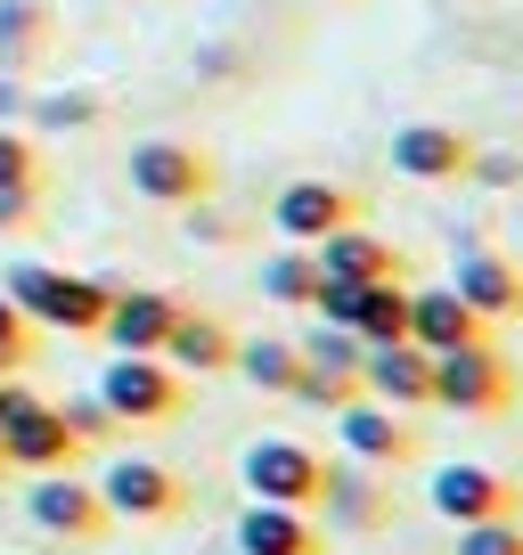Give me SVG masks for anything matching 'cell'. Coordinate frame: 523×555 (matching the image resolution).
<instances>
[{
    "instance_id": "1",
    "label": "cell",
    "mask_w": 523,
    "mask_h": 555,
    "mask_svg": "<svg viewBox=\"0 0 523 555\" xmlns=\"http://www.w3.org/2000/svg\"><path fill=\"white\" fill-rule=\"evenodd\" d=\"M0 295L17 302L34 327H58V335H99L106 295H115V286H99V278H82V270H50V261H17V270L0 278Z\"/></svg>"
},
{
    "instance_id": "2",
    "label": "cell",
    "mask_w": 523,
    "mask_h": 555,
    "mask_svg": "<svg viewBox=\"0 0 523 555\" xmlns=\"http://www.w3.org/2000/svg\"><path fill=\"white\" fill-rule=\"evenodd\" d=\"M515 400V367L507 351L490 344H458V351H434V400L425 409H450V416H499Z\"/></svg>"
},
{
    "instance_id": "3",
    "label": "cell",
    "mask_w": 523,
    "mask_h": 555,
    "mask_svg": "<svg viewBox=\"0 0 523 555\" xmlns=\"http://www.w3.org/2000/svg\"><path fill=\"white\" fill-rule=\"evenodd\" d=\"M238 482H245V499H262V506H319L328 457H319L311 441L262 434V441H245V457H238Z\"/></svg>"
},
{
    "instance_id": "4",
    "label": "cell",
    "mask_w": 523,
    "mask_h": 555,
    "mask_svg": "<svg viewBox=\"0 0 523 555\" xmlns=\"http://www.w3.org/2000/svg\"><path fill=\"white\" fill-rule=\"evenodd\" d=\"M180 384L189 376H173L156 351H115L90 392H99V409L115 416V425H164V416H180Z\"/></svg>"
},
{
    "instance_id": "5",
    "label": "cell",
    "mask_w": 523,
    "mask_h": 555,
    "mask_svg": "<svg viewBox=\"0 0 523 555\" xmlns=\"http://www.w3.org/2000/svg\"><path fill=\"white\" fill-rule=\"evenodd\" d=\"M123 172H131V196H148V205L196 212L213 196V156L196 147V139H140Z\"/></svg>"
},
{
    "instance_id": "6",
    "label": "cell",
    "mask_w": 523,
    "mask_h": 555,
    "mask_svg": "<svg viewBox=\"0 0 523 555\" xmlns=\"http://www.w3.org/2000/svg\"><path fill=\"white\" fill-rule=\"evenodd\" d=\"M90 490H99L106 522H173L189 506V482L164 457H106V474Z\"/></svg>"
},
{
    "instance_id": "7",
    "label": "cell",
    "mask_w": 523,
    "mask_h": 555,
    "mask_svg": "<svg viewBox=\"0 0 523 555\" xmlns=\"http://www.w3.org/2000/svg\"><path fill=\"white\" fill-rule=\"evenodd\" d=\"M0 450H9V466H25V474H58V466H74V457H82V441L66 434L58 400L17 392L9 409H0Z\"/></svg>"
},
{
    "instance_id": "8",
    "label": "cell",
    "mask_w": 523,
    "mask_h": 555,
    "mask_svg": "<svg viewBox=\"0 0 523 555\" xmlns=\"http://www.w3.org/2000/svg\"><path fill=\"white\" fill-rule=\"evenodd\" d=\"M425 506H434L450 531H467V522H490V515H515V482H507L499 466H474V457H458V466H434L425 474Z\"/></svg>"
},
{
    "instance_id": "9",
    "label": "cell",
    "mask_w": 523,
    "mask_h": 555,
    "mask_svg": "<svg viewBox=\"0 0 523 555\" xmlns=\"http://www.w3.org/2000/svg\"><path fill=\"white\" fill-rule=\"evenodd\" d=\"M335 441H344L352 466H377V474L418 466V434L401 425V409H384V400H368V392H352L344 409H335Z\"/></svg>"
},
{
    "instance_id": "10",
    "label": "cell",
    "mask_w": 523,
    "mask_h": 555,
    "mask_svg": "<svg viewBox=\"0 0 523 555\" xmlns=\"http://www.w3.org/2000/svg\"><path fill=\"white\" fill-rule=\"evenodd\" d=\"M25 522H34L41 539L82 547V539L106 531V506H99V490H90L74 466H58V474H34V490H25Z\"/></svg>"
},
{
    "instance_id": "11",
    "label": "cell",
    "mask_w": 523,
    "mask_h": 555,
    "mask_svg": "<svg viewBox=\"0 0 523 555\" xmlns=\"http://www.w3.org/2000/svg\"><path fill=\"white\" fill-rule=\"evenodd\" d=\"M360 221V196L344 189V180H286L279 196H270V229H279L286 245H319L335 237V229Z\"/></svg>"
},
{
    "instance_id": "12",
    "label": "cell",
    "mask_w": 523,
    "mask_h": 555,
    "mask_svg": "<svg viewBox=\"0 0 523 555\" xmlns=\"http://www.w3.org/2000/svg\"><path fill=\"white\" fill-rule=\"evenodd\" d=\"M450 295L467 302L474 319H523V270L490 245L458 237V270H450Z\"/></svg>"
},
{
    "instance_id": "13",
    "label": "cell",
    "mask_w": 523,
    "mask_h": 555,
    "mask_svg": "<svg viewBox=\"0 0 523 555\" xmlns=\"http://www.w3.org/2000/svg\"><path fill=\"white\" fill-rule=\"evenodd\" d=\"M229 547H238V555H328V539H319L311 506H262V499H245L238 522H229Z\"/></svg>"
},
{
    "instance_id": "14",
    "label": "cell",
    "mask_w": 523,
    "mask_h": 555,
    "mask_svg": "<svg viewBox=\"0 0 523 555\" xmlns=\"http://www.w3.org/2000/svg\"><path fill=\"white\" fill-rule=\"evenodd\" d=\"M360 392L384 400V409H425L434 400V360L418 344H360Z\"/></svg>"
},
{
    "instance_id": "15",
    "label": "cell",
    "mask_w": 523,
    "mask_h": 555,
    "mask_svg": "<svg viewBox=\"0 0 523 555\" xmlns=\"http://www.w3.org/2000/svg\"><path fill=\"white\" fill-rule=\"evenodd\" d=\"M467 164H474V139H458L450 122H401L393 131V172L401 180L450 189V180H467Z\"/></svg>"
},
{
    "instance_id": "16",
    "label": "cell",
    "mask_w": 523,
    "mask_h": 555,
    "mask_svg": "<svg viewBox=\"0 0 523 555\" xmlns=\"http://www.w3.org/2000/svg\"><path fill=\"white\" fill-rule=\"evenodd\" d=\"M173 319H180V302L164 295V286H115V295H106L99 335H106L115 351H164Z\"/></svg>"
},
{
    "instance_id": "17",
    "label": "cell",
    "mask_w": 523,
    "mask_h": 555,
    "mask_svg": "<svg viewBox=\"0 0 523 555\" xmlns=\"http://www.w3.org/2000/svg\"><path fill=\"white\" fill-rule=\"evenodd\" d=\"M490 319H474L450 286H409V344L434 360V351H458V344H483Z\"/></svg>"
},
{
    "instance_id": "18",
    "label": "cell",
    "mask_w": 523,
    "mask_h": 555,
    "mask_svg": "<svg viewBox=\"0 0 523 555\" xmlns=\"http://www.w3.org/2000/svg\"><path fill=\"white\" fill-rule=\"evenodd\" d=\"M311 270L328 278V286H368V278H401V254L352 221V229H335V237L311 245Z\"/></svg>"
},
{
    "instance_id": "19",
    "label": "cell",
    "mask_w": 523,
    "mask_h": 555,
    "mask_svg": "<svg viewBox=\"0 0 523 555\" xmlns=\"http://www.w3.org/2000/svg\"><path fill=\"white\" fill-rule=\"evenodd\" d=\"M229 351H238V335H229L213 311H180L156 360L173 367V376H221V367H229Z\"/></svg>"
},
{
    "instance_id": "20",
    "label": "cell",
    "mask_w": 523,
    "mask_h": 555,
    "mask_svg": "<svg viewBox=\"0 0 523 555\" xmlns=\"http://www.w3.org/2000/svg\"><path fill=\"white\" fill-rule=\"evenodd\" d=\"M319 499H328V522H344V531H384V515H393V499L377 490V466H328V482H319Z\"/></svg>"
},
{
    "instance_id": "21",
    "label": "cell",
    "mask_w": 523,
    "mask_h": 555,
    "mask_svg": "<svg viewBox=\"0 0 523 555\" xmlns=\"http://www.w3.org/2000/svg\"><path fill=\"white\" fill-rule=\"evenodd\" d=\"M229 367H238L254 392H295V376H303V351L286 344V335H245L238 351H229Z\"/></svg>"
},
{
    "instance_id": "22",
    "label": "cell",
    "mask_w": 523,
    "mask_h": 555,
    "mask_svg": "<svg viewBox=\"0 0 523 555\" xmlns=\"http://www.w3.org/2000/svg\"><path fill=\"white\" fill-rule=\"evenodd\" d=\"M50 50V0H0V74L34 66Z\"/></svg>"
},
{
    "instance_id": "23",
    "label": "cell",
    "mask_w": 523,
    "mask_h": 555,
    "mask_svg": "<svg viewBox=\"0 0 523 555\" xmlns=\"http://www.w3.org/2000/svg\"><path fill=\"white\" fill-rule=\"evenodd\" d=\"M262 295H270V302H286V311H311V295H319L311 245H279V254L262 261Z\"/></svg>"
},
{
    "instance_id": "24",
    "label": "cell",
    "mask_w": 523,
    "mask_h": 555,
    "mask_svg": "<svg viewBox=\"0 0 523 555\" xmlns=\"http://www.w3.org/2000/svg\"><path fill=\"white\" fill-rule=\"evenodd\" d=\"M25 115L41 131H82V122H99V90H50V99H25Z\"/></svg>"
},
{
    "instance_id": "25",
    "label": "cell",
    "mask_w": 523,
    "mask_h": 555,
    "mask_svg": "<svg viewBox=\"0 0 523 555\" xmlns=\"http://www.w3.org/2000/svg\"><path fill=\"white\" fill-rule=\"evenodd\" d=\"M0 189H41V147L17 122H0Z\"/></svg>"
},
{
    "instance_id": "26",
    "label": "cell",
    "mask_w": 523,
    "mask_h": 555,
    "mask_svg": "<svg viewBox=\"0 0 523 555\" xmlns=\"http://www.w3.org/2000/svg\"><path fill=\"white\" fill-rule=\"evenodd\" d=\"M303 367H344V376H360V335H344V327H328V319H319L311 335H303Z\"/></svg>"
},
{
    "instance_id": "27",
    "label": "cell",
    "mask_w": 523,
    "mask_h": 555,
    "mask_svg": "<svg viewBox=\"0 0 523 555\" xmlns=\"http://www.w3.org/2000/svg\"><path fill=\"white\" fill-rule=\"evenodd\" d=\"M352 392H360V376H344V367H303L286 400H303V409H328V416H335Z\"/></svg>"
},
{
    "instance_id": "28",
    "label": "cell",
    "mask_w": 523,
    "mask_h": 555,
    "mask_svg": "<svg viewBox=\"0 0 523 555\" xmlns=\"http://www.w3.org/2000/svg\"><path fill=\"white\" fill-rule=\"evenodd\" d=\"M458 555H523V522H515V515L467 522V531H458Z\"/></svg>"
},
{
    "instance_id": "29",
    "label": "cell",
    "mask_w": 523,
    "mask_h": 555,
    "mask_svg": "<svg viewBox=\"0 0 523 555\" xmlns=\"http://www.w3.org/2000/svg\"><path fill=\"white\" fill-rule=\"evenodd\" d=\"M34 335H41V327H34L9 295H0V376H17V367L34 360Z\"/></svg>"
},
{
    "instance_id": "30",
    "label": "cell",
    "mask_w": 523,
    "mask_h": 555,
    "mask_svg": "<svg viewBox=\"0 0 523 555\" xmlns=\"http://www.w3.org/2000/svg\"><path fill=\"white\" fill-rule=\"evenodd\" d=\"M58 416H66V434L82 441V450H90V441H115V416L99 409V392H82V400H58Z\"/></svg>"
},
{
    "instance_id": "31",
    "label": "cell",
    "mask_w": 523,
    "mask_h": 555,
    "mask_svg": "<svg viewBox=\"0 0 523 555\" xmlns=\"http://www.w3.org/2000/svg\"><path fill=\"white\" fill-rule=\"evenodd\" d=\"M34 212H41V189H0V237L34 229Z\"/></svg>"
},
{
    "instance_id": "32",
    "label": "cell",
    "mask_w": 523,
    "mask_h": 555,
    "mask_svg": "<svg viewBox=\"0 0 523 555\" xmlns=\"http://www.w3.org/2000/svg\"><path fill=\"white\" fill-rule=\"evenodd\" d=\"M17 115H25V90L9 82V74H0V122H17Z\"/></svg>"
},
{
    "instance_id": "33",
    "label": "cell",
    "mask_w": 523,
    "mask_h": 555,
    "mask_svg": "<svg viewBox=\"0 0 523 555\" xmlns=\"http://www.w3.org/2000/svg\"><path fill=\"white\" fill-rule=\"evenodd\" d=\"M17 392H25V384H17V376H0V409H9V400H17Z\"/></svg>"
},
{
    "instance_id": "34",
    "label": "cell",
    "mask_w": 523,
    "mask_h": 555,
    "mask_svg": "<svg viewBox=\"0 0 523 555\" xmlns=\"http://www.w3.org/2000/svg\"><path fill=\"white\" fill-rule=\"evenodd\" d=\"M0 474H9V450H0Z\"/></svg>"
}]
</instances>
